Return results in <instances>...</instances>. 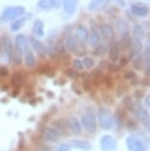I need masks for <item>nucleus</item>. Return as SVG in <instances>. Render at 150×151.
I'll return each mask as SVG.
<instances>
[{"instance_id":"obj_12","label":"nucleus","mask_w":150,"mask_h":151,"mask_svg":"<svg viewBox=\"0 0 150 151\" xmlns=\"http://www.w3.org/2000/svg\"><path fill=\"white\" fill-rule=\"evenodd\" d=\"M61 5L60 0H39L38 7L41 9H51V8H59Z\"/></svg>"},{"instance_id":"obj_17","label":"nucleus","mask_w":150,"mask_h":151,"mask_svg":"<svg viewBox=\"0 0 150 151\" xmlns=\"http://www.w3.org/2000/svg\"><path fill=\"white\" fill-rule=\"evenodd\" d=\"M1 46L5 50V52L7 54H9V58H11V54L13 52V45H12V40L9 39V37H7V35L1 37Z\"/></svg>"},{"instance_id":"obj_4","label":"nucleus","mask_w":150,"mask_h":151,"mask_svg":"<svg viewBox=\"0 0 150 151\" xmlns=\"http://www.w3.org/2000/svg\"><path fill=\"white\" fill-rule=\"evenodd\" d=\"M25 12V8L22 6H8L4 9L1 18L4 20H12V19H18L22 13Z\"/></svg>"},{"instance_id":"obj_1","label":"nucleus","mask_w":150,"mask_h":151,"mask_svg":"<svg viewBox=\"0 0 150 151\" xmlns=\"http://www.w3.org/2000/svg\"><path fill=\"white\" fill-rule=\"evenodd\" d=\"M97 117H98V123L100 125L102 129L104 130H110L115 126V118L113 114L111 113V111L105 107V106H100L98 109L97 112Z\"/></svg>"},{"instance_id":"obj_13","label":"nucleus","mask_w":150,"mask_h":151,"mask_svg":"<svg viewBox=\"0 0 150 151\" xmlns=\"http://www.w3.org/2000/svg\"><path fill=\"white\" fill-rule=\"evenodd\" d=\"M15 45H17V50H19L21 53H26L28 52V45H27V39L24 34H18L15 37Z\"/></svg>"},{"instance_id":"obj_44","label":"nucleus","mask_w":150,"mask_h":151,"mask_svg":"<svg viewBox=\"0 0 150 151\" xmlns=\"http://www.w3.org/2000/svg\"><path fill=\"white\" fill-rule=\"evenodd\" d=\"M144 105L145 107H150V94H146L144 98Z\"/></svg>"},{"instance_id":"obj_37","label":"nucleus","mask_w":150,"mask_h":151,"mask_svg":"<svg viewBox=\"0 0 150 151\" xmlns=\"http://www.w3.org/2000/svg\"><path fill=\"white\" fill-rule=\"evenodd\" d=\"M56 151H71V145L70 143H61L58 145Z\"/></svg>"},{"instance_id":"obj_9","label":"nucleus","mask_w":150,"mask_h":151,"mask_svg":"<svg viewBox=\"0 0 150 151\" xmlns=\"http://www.w3.org/2000/svg\"><path fill=\"white\" fill-rule=\"evenodd\" d=\"M67 126H69V130H70L73 134H76V136H79V134L83 132L81 123H80L76 117L69 118V120H67Z\"/></svg>"},{"instance_id":"obj_2","label":"nucleus","mask_w":150,"mask_h":151,"mask_svg":"<svg viewBox=\"0 0 150 151\" xmlns=\"http://www.w3.org/2000/svg\"><path fill=\"white\" fill-rule=\"evenodd\" d=\"M128 151H148V143L137 134H130L125 140Z\"/></svg>"},{"instance_id":"obj_10","label":"nucleus","mask_w":150,"mask_h":151,"mask_svg":"<svg viewBox=\"0 0 150 151\" xmlns=\"http://www.w3.org/2000/svg\"><path fill=\"white\" fill-rule=\"evenodd\" d=\"M130 11L133 15L141 17V18L146 17L149 14V8L144 5H142V4H132L131 7H130Z\"/></svg>"},{"instance_id":"obj_14","label":"nucleus","mask_w":150,"mask_h":151,"mask_svg":"<svg viewBox=\"0 0 150 151\" xmlns=\"http://www.w3.org/2000/svg\"><path fill=\"white\" fill-rule=\"evenodd\" d=\"M28 41H30L31 46L33 47V50H34L40 57H44V55L46 54V48H45V46H44L39 40H37L35 38L31 37V38L28 39Z\"/></svg>"},{"instance_id":"obj_42","label":"nucleus","mask_w":150,"mask_h":151,"mask_svg":"<svg viewBox=\"0 0 150 151\" xmlns=\"http://www.w3.org/2000/svg\"><path fill=\"white\" fill-rule=\"evenodd\" d=\"M139 83H141V85H143V86H150V77H144V78H142V79L139 80Z\"/></svg>"},{"instance_id":"obj_43","label":"nucleus","mask_w":150,"mask_h":151,"mask_svg":"<svg viewBox=\"0 0 150 151\" xmlns=\"http://www.w3.org/2000/svg\"><path fill=\"white\" fill-rule=\"evenodd\" d=\"M128 63H129V58H126V57L123 55V57L120 58V67H122V66H126Z\"/></svg>"},{"instance_id":"obj_27","label":"nucleus","mask_w":150,"mask_h":151,"mask_svg":"<svg viewBox=\"0 0 150 151\" xmlns=\"http://www.w3.org/2000/svg\"><path fill=\"white\" fill-rule=\"evenodd\" d=\"M24 61H25V65H26L27 67H34L35 64H37L35 58H34V55H33V53H32L31 51H28V52L25 53V59H24Z\"/></svg>"},{"instance_id":"obj_41","label":"nucleus","mask_w":150,"mask_h":151,"mask_svg":"<svg viewBox=\"0 0 150 151\" xmlns=\"http://www.w3.org/2000/svg\"><path fill=\"white\" fill-rule=\"evenodd\" d=\"M133 97H135L137 100L142 99V98L144 97V91H143V90H141V88H137V90L135 91V94H133Z\"/></svg>"},{"instance_id":"obj_20","label":"nucleus","mask_w":150,"mask_h":151,"mask_svg":"<svg viewBox=\"0 0 150 151\" xmlns=\"http://www.w3.org/2000/svg\"><path fill=\"white\" fill-rule=\"evenodd\" d=\"M65 47L67 48V51L74 53V52L78 51V47H79V46H78V42H77L76 38H73V37H69V38L65 40Z\"/></svg>"},{"instance_id":"obj_35","label":"nucleus","mask_w":150,"mask_h":151,"mask_svg":"<svg viewBox=\"0 0 150 151\" xmlns=\"http://www.w3.org/2000/svg\"><path fill=\"white\" fill-rule=\"evenodd\" d=\"M124 79H126V80H130V81H132V80H135V79H137V76H136V73H135V71H131V70H129V71H126L125 73H124Z\"/></svg>"},{"instance_id":"obj_45","label":"nucleus","mask_w":150,"mask_h":151,"mask_svg":"<svg viewBox=\"0 0 150 151\" xmlns=\"http://www.w3.org/2000/svg\"><path fill=\"white\" fill-rule=\"evenodd\" d=\"M17 94H19V88H18V90H17V88H15V90H14V91H13V96H14V97H15V96H17Z\"/></svg>"},{"instance_id":"obj_8","label":"nucleus","mask_w":150,"mask_h":151,"mask_svg":"<svg viewBox=\"0 0 150 151\" xmlns=\"http://www.w3.org/2000/svg\"><path fill=\"white\" fill-rule=\"evenodd\" d=\"M107 51H109V58L112 63H115L119 59V44L115 38L111 39Z\"/></svg>"},{"instance_id":"obj_33","label":"nucleus","mask_w":150,"mask_h":151,"mask_svg":"<svg viewBox=\"0 0 150 151\" xmlns=\"http://www.w3.org/2000/svg\"><path fill=\"white\" fill-rule=\"evenodd\" d=\"M81 61H83L85 68H92L94 66V60L92 58H90V57H85Z\"/></svg>"},{"instance_id":"obj_23","label":"nucleus","mask_w":150,"mask_h":151,"mask_svg":"<svg viewBox=\"0 0 150 151\" xmlns=\"http://www.w3.org/2000/svg\"><path fill=\"white\" fill-rule=\"evenodd\" d=\"M24 83V76L20 72H14L11 77V84L13 86H20Z\"/></svg>"},{"instance_id":"obj_30","label":"nucleus","mask_w":150,"mask_h":151,"mask_svg":"<svg viewBox=\"0 0 150 151\" xmlns=\"http://www.w3.org/2000/svg\"><path fill=\"white\" fill-rule=\"evenodd\" d=\"M99 39H100V37H99V34H98L96 31H92V33L89 35V41H90V44H91L92 46H94V47L98 45Z\"/></svg>"},{"instance_id":"obj_5","label":"nucleus","mask_w":150,"mask_h":151,"mask_svg":"<svg viewBox=\"0 0 150 151\" xmlns=\"http://www.w3.org/2000/svg\"><path fill=\"white\" fill-rule=\"evenodd\" d=\"M99 146L102 151H116L117 150V140L111 134H104L102 136L99 140Z\"/></svg>"},{"instance_id":"obj_22","label":"nucleus","mask_w":150,"mask_h":151,"mask_svg":"<svg viewBox=\"0 0 150 151\" xmlns=\"http://www.w3.org/2000/svg\"><path fill=\"white\" fill-rule=\"evenodd\" d=\"M33 33L37 37H43L44 35V22L41 20H35L33 24Z\"/></svg>"},{"instance_id":"obj_25","label":"nucleus","mask_w":150,"mask_h":151,"mask_svg":"<svg viewBox=\"0 0 150 151\" xmlns=\"http://www.w3.org/2000/svg\"><path fill=\"white\" fill-rule=\"evenodd\" d=\"M132 66H133V68H135V70H137V71H141V70L143 71V70H144V66H145V63H144V58H143V55L133 58V59H132Z\"/></svg>"},{"instance_id":"obj_28","label":"nucleus","mask_w":150,"mask_h":151,"mask_svg":"<svg viewBox=\"0 0 150 151\" xmlns=\"http://www.w3.org/2000/svg\"><path fill=\"white\" fill-rule=\"evenodd\" d=\"M100 33L103 35V38H112L113 37V31H112V27L110 25H102L100 26Z\"/></svg>"},{"instance_id":"obj_38","label":"nucleus","mask_w":150,"mask_h":151,"mask_svg":"<svg viewBox=\"0 0 150 151\" xmlns=\"http://www.w3.org/2000/svg\"><path fill=\"white\" fill-rule=\"evenodd\" d=\"M8 74H9V70L5 66H0V77L6 78V77H8Z\"/></svg>"},{"instance_id":"obj_26","label":"nucleus","mask_w":150,"mask_h":151,"mask_svg":"<svg viewBox=\"0 0 150 151\" xmlns=\"http://www.w3.org/2000/svg\"><path fill=\"white\" fill-rule=\"evenodd\" d=\"M53 127H56L60 133L65 132V131L69 129V126H67V122L64 120V119H57V120H54V123H53Z\"/></svg>"},{"instance_id":"obj_24","label":"nucleus","mask_w":150,"mask_h":151,"mask_svg":"<svg viewBox=\"0 0 150 151\" xmlns=\"http://www.w3.org/2000/svg\"><path fill=\"white\" fill-rule=\"evenodd\" d=\"M9 60H11V63H12L13 65H15V66L21 65V61H22V59H21V52H20L19 50L13 51L12 54H11Z\"/></svg>"},{"instance_id":"obj_3","label":"nucleus","mask_w":150,"mask_h":151,"mask_svg":"<svg viewBox=\"0 0 150 151\" xmlns=\"http://www.w3.org/2000/svg\"><path fill=\"white\" fill-rule=\"evenodd\" d=\"M80 123H81V126H83V129L85 130V132H87V133H93V132L96 131L97 122H96L94 111H93L91 107H87L86 112L81 116Z\"/></svg>"},{"instance_id":"obj_21","label":"nucleus","mask_w":150,"mask_h":151,"mask_svg":"<svg viewBox=\"0 0 150 151\" xmlns=\"http://www.w3.org/2000/svg\"><path fill=\"white\" fill-rule=\"evenodd\" d=\"M78 0H63V6H64V11L69 14H72L76 9Z\"/></svg>"},{"instance_id":"obj_15","label":"nucleus","mask_w":150,"mask_h":151,"mask_svg":"<svg viewBox=\"0 0 150 151\" xmlns=\"http://www.w3.org/2000/svg\"><path fill=\"white\" fill-rule=\"evenodd\" d=\"M143 55V44L141 40H135L132 39L131 44V58L132 57H141Z\"/></svg>"},{"instance_id":"obj_46","label":"nucleus","mask_w":150,"mask_h":151,"mask_svg":"<svg viewBox=\"0 0 150 151\" xmlns=\"http://www.w3.org/2000/svg\"><path fill=\"white\" fill-rule=\"evenodd\" d=\"M1 48H2V46H1V39H0V51H1Z\"/></svg>"},{"instance_id":"obj_11","label":"nucleus","mask_w":150,"mask_h":151,"mask_svg":"<svg viewBox=\"0 0 150 151\" xmlns=\"http://www.w3.org/2000/svg\"><path fill=\"white\" fill-rule=\"evenodd\" d=\"M70 145L76 147V149L83 150V151H90L92 149L91 143L89 140H85V139H72L70 142Z\"/></svg>"},{"instance_id":"obj_16","label":"nucleus","mask_w":150,"mask_h":151,"mask_svg":"<svg viewBox=\"0 0 150 151\" xmlns=\"http://www.w3.org/2000/svg\"><path fill=\"white\" fill-rule=\"evenodd\" d=\"M109 4V0H93L89 5L90 11H100L104 9Z\"/></svg>"},{"instance_id":"obj_6","label":"nucleus","mask_w":150,"mask_h":151,"mask_svg":"<svg viewBox=\"0 0 150 151\" xmlns=\"http://www.w3.org/2000/svg\"><path fill=\"white\" fill-rule=\"evenodd\" d=\"M115 27L117 29V32L119 33L120 38H122V41H129L130 40V31H129V24L123 20V19H119L116 21L115 24Z\"/></svg>"},{"instance_id":"obj_36","label":"nucleus","mask_w":150,"mask_h":151,"mask_svg":"<svg viewBox=\"0 0 150 151\" xmlns=\"http://www.w3.org/2000/svg\"><path fill=\"white\" fill-rule=\"evenodd\" d=\"M65 74L67 76V77H70V78H73V79H76V78H78V72H77V70H74L73 67L72 68H66L65 70Z\"/></svg>"},{"instance_id":"obj_7","label":"nucleus","mask_w":150,"mask_h":151,"mask_svg":"<svg viewBox=\"0 0 150 151\" xmlns=\"http://www.w3.org/2000/svg\"><path fill=\"white\" fill-rule=\"evenodd\" d=\"M61 133L53 126H48V127H45L44 131H43V139L45 142H48V143H56L59 140Z\"/></svg>"},{"instance_id":"obj_31","label":"nucleus","mask_w":150,"mask_h":151,"mask_svg":"<svg viewBox=\"0 0 150 151\" xmlns=\"http://www.w3.org/2000/svg\"><path fill=\"white\" fill-rule=\"evenodd\" d=\"M106 51H107V47L105 45H97L94 47V50H93V53L96 55H98V57H102V55H104V53Z\"/></svg>"},{"instance_id":"obj_32","label":"nucleus","mask_w":150,"mask_h":151,"mask_svg":"<svg viewBox=\"0 0 150 151\" xmlns=\"http://www.w3.org/2000/svg\"><path fill=\"white\" fill-rule=\"evenodd\" d=\"M123 106H124L125 109H128V110L131 111V109H132V106H133V101H132L131 96H125V97L123 98Z\"/></svg>"},{"instance_id":"obj_47","label":"nucleus","mask_w":150,"mask_h":151,"mask_svg":"<svg viewBox=\"0 0 150 151\" xmlns=\"http://www.w3.org/2000/svg\"><path fill=\"white\" fill-rule=\"evenodd\" d=\"M34 151H41V150H34Z\"/></svg>"},{"instance_id":"obj_39","label":"nucleus","mask_w":150,"mask_h":151,"mask_svg":"<svg viewBox=\"0 0 150 151\" xmlns=\"http://www.w3.org/2000/svg\"><path fill=\"white\" fill-rule=\"evenodd\" d=\"M126 126H128V129L135 130V129L137 127V122H136L135 119H129V120L126 122Z\"/></svg>"},{"instance_id":"obj_40","label":"nucleus","mask_w":150,"mask_h":151,"mask_svg":"<svg viewBox=\"0 0 150 151\" xmlns=\"http://www.w3.org/2000/svg\"><path fill=\"white\" fill-rule=\"evenodd\" d=\"M107 68H109V71H110V72L115 73V72H118V71H119L120 65H116V64H109Z\"/></svg>"},{"instance_id":"obj_29","label":"nucleus","mask_w":150,"mask_h":151,"mask_svg":"<svg viewBox=\"0 0 150 151\" xmlns=\"http://www.w3.org/2000/svg\"><path fill=\"white\" fill-rule=\"evenodd\" d=\"M26 20H27V18H18V19H15V20L12 22V25H11V29H12L13 32L18 31L19 28H21V27L24 26V24L26 22Z\"/></svg>"},{"instance_id":"obj_18","label":"nucleus","mask_w":150,"mask_h":151,"mask_svg":"<svg viewBox=\"0 0 150 151\" xmlns=\"http://www.w3.org/2000/svg\"><path fill=\"white\" fill-rule=\"evenodd\" d=\"M76 35H77V38L79 39V40H81V41H86L87 39H89V31H87V28L85 27V26H83V25H79V26H77V28H76Z\"/></svg>"},{"instance_id":"obj_34","label":"nucleus","mask_w":150,"mask_h":151,"mask_svg":"<svg viewBox=\"0 0 150 151\" xmlns=\"http://www.w3.org/2000/svg\"><path fill=\"white\" fill-rule=\"evenodd\" d=\"M72 65H73V68L74 70H77V71H81V70H84V64H83V61L80 60V59H73L72 60Z\"/></svg>"},{"instance_id":"obj_19","label":"nucleus","mask_w":150,"mask_h":151,"mask_svg":"<svg viewBox=\"0 0 150 151\" xmlns=\"http://www.w3.org/2000/svg\"><path fill=\"white\" fill-rule=\"evenodd\" d=\"M144 34H145V32H144V27L142 25L137 24V25L133 26V28H132V39L142 41V39L144 38Z\"/></svg>"}]
</instances>
